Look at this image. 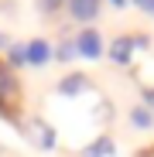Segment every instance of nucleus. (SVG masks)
<instances>
[{"mask_svg":"<svg viewBox=\"0 0 154 157\" xmlns=\"http://www.w3.org/2000/svg\"><path fill=\"white\" fill-rule=\"evenodd\" d=\"M24 137H28L34 147H41V150H51L55 147V133H51V126L45 123V120H24Z\"/></svg>","mask_w":154,"mask_h":157,"instance_id":"nucleus-1","label":"nucleus"},{"mask_svg":"<svg viewBox=\"0 0 154 157\" xmlns=\"http://www.w3.org/2000/svg\"><path fill=\"white\" fill-rule=\"evenodd\" d=\"M17 102H21V86H17V78H14L4 65H0V109L10 113Z\"/></svg>","mask_w":154,"mask_h":157,"instance_id":"nucleus-2","label":"nucleus"},{"mask_svg":"<svg viewBox=\"0 0 154 157\" xmlns=\"http://www.w3.org/2000/svg\"><path fill=\"white\" fill-rule=\"evenodd\" d=\"M75 51H79V55H86V58H99V51H103L99 34H96V31H82L79 41H75Z\"/></svg>","mask_w":154,"mask_h":157,"instance_id":"nucleus-3","label":"nucleus"},{"mask_svg":"<svg viewBox=\"0 0 154 157\" xmlns=\"http://www.w3.org/2000/svg\"><path fill=\"white\" fill-rule=\"evenodd\" d=\"M65 4H69L75 21H93L96 10H99V0H65Z\"/></svg>","mask_w":154,"mask_h":157,"instance_id":"nucleus-4","label":"nucleus"},{"mask_svg":"<svg viewBox=\"0 0 154 157\" xmlns=\"http://www.w3.org/2000/svg\"><path fill=\"white\" fill-rule=\"evenodd\" d=\"M24 58H28L31 65H45L51 58V48L45 41H31V44H24Z\"/></svg>","mask_w":154,"mask_h":157,"instance_id":"nucleus-5","label":"nucleus"},{"mask_svg":"<svg viewBox=\"0 0 154 157\" xmlns=\"http://www.w3.org/2000/svg\"><path fill=\"white\" fill-rule=\"evenodd\" d=\"M58 89H62L65 96H79V92H86V89H89V78H86L82 72H79V75H65V82H62Z\"/></svg>","mask_w":154,"mask_h":157,"instance_id":"nucleus-6","label":"nucleus"},{"mask_svg":"<svg viewBox=\"0 0 154 157\" xmlns=\"http://www.w3.org/2000/svg\"><path fill=\"white\" fill-rule=\"evenodd\" d=\"M130 48H134V38H116L110 44V58L113 62H130Z\"/></svg>","mask_w":154,"mask_h":157,"instance_id":"nucleus-7","label":"nucleus"},{"mask_svg":"<svg viewBox=\"0 0 154 157\" xmlns=\"http://www.w3.org/2000/svg\"><path fill=\"white\" fill-rule=\"evenodd\" d=\"M106 154H113V140H110V137H99L93 147L82 150V157H106Z\"/></svg>","mask_w":154,"mask_h":157,"instance_id":"nucleus-8","label":"nucleus"},{"mask_svg":"<svg viewBox=\"0 0 154 157\" xmlns=\"http://www.w3.org/2000/svg\"><path fill=\"white\" fill-rule=\"evenodd\" d=\"M130 120H134L137 126H151V113H147V109H140V106L130 113Z\"/></svg>","mask_w":154,"mask_h":157,"instance_id":"nucleus-9","label":"nucleus"},{"mask_svg":"<svg viewBox=\"0 0 154 157\" xmlns=\"http://www.w3.org/2000/svg\"><path fill=\"white\" fill-rule=\"evenodd\" d=\"M72 55H75V44H62V48H58V55H55V58H58V62H69Z\"/></svg>","mask_w":154,"mask_h":157,"instance_id":"nucleus-10","label":"nucleus"},{"mask_svg":"<svg viewBox=\"0 0 154 157\" xmlns=\"http://www.w3.org/2000/svg\"><path fill=\"white\" fill-rule=\"evenodd\" d=\"M10 62H14V65L28 62V58H24V44H14V48H10Z\"/></svg>","mask_w":154,"mask_h":157,"instance_id":"nucleus-11","label":"nucleus"},{"mask_svg":"<svg viewBox=\"0 0 154 157\" xmlns=\"http://www.w3.org/2000/svg\"><path fill=\"white\" fill-rule=\"evenodd\" d=\"M134 4H137L140 10H147V14H154V0H134Z\"/></svg>","mask_w":154,"mask_h":157,"instance_id":"nucleus-12","label":"nucleus"},{"mask_svg":"<svg viewBox=\"0 0 154 157\" xmlns=\"http://www.w3.org/2000/svg\"><path fill=\"white\" fill-rule=\"evenodd\" d=\"M41 4H45V7H48V10H55V7H58V4H62V0H41Z\"/></svg>","mask_w":154,"mask_h":157,"instance_id":"nucleus-13","label":"nucleus"},{"mask_svg":"<svg viewBox=\"0 0 154 157\" xmlns=\"http://www.w3.org/2000/svg\"><path fill=\"white\" fill-rule=\"evenodd\" d=\"M144 99H147L151 106H154V89H147V92H144Z\"/></svg>","mask_w":154,"mask_h":157,"instance_id":"nucleus-14","label":"nucleus"},{"mask_svg":"<svg viewBox=\"0 0 154 157\" xmlns=\"http://www.w3.org/2000/svg\"><path fill=\"white\" fill-rule=\"evenodd\" d=\"M110 4H113V7H123V4H127V0H110Z\"/></svg>","mask_w":154,"mask_h":157,"instance_id":"nucleus-15","label":"nucleus"},{"mask_svg":"<svg viewBox=\"0 0 154 157\" xmlns=\"http://www.w3.org/2000/svg\"><path fill=\"white\" fill-rule=\"evenodd\" d=\"M4 44H7V38H4V34H0V48H4Z\"/></svg>","mask_w":154,"mask_h":157,"instance_id":"nucleus-16","label":"nucleus"}]
</instances>
